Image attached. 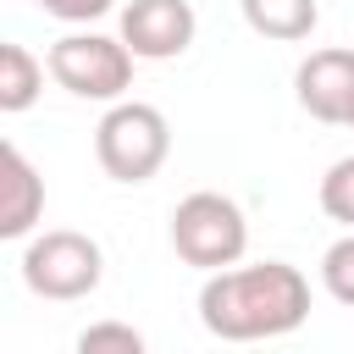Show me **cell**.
Here are the masks:
<instances>
[{
    "label": "cell",
    "instance_id": "cell-1",
    "mask_svg": "<svg viewBox=\"0 0 354 354\" xmlns=\"http://www.w3.org/2000/svg\"><path fill=\"white\" fill-rule=\"evenodd\" d=\"M310 315V282L288 260L260 266H221L199 288V321L221 343H260L304 326Z\"/></svg>",
    "mask_w": 354,
    "mask_h": 354
},
{
    "label": "cell",
    "instance_id": "cell-2",
    "mask_svg": "<svg viewBox=\"0 0 354 354\" xmlns=\"http://www.w3.org/2000/svg\"><path fill=\"white\" fill-rule=\"evenodd\" d=\"M171 155V127L155 105L144 100H111V111L94 127V160L116 183H149Z\"/></svg>",
    "mask_w": 354,
    "mask_h": 354
},
{
    "label": "cell",
    "instance_id": "cell-3",
    "mask_svg": "<svg viewBox=\"0 0 354 354\" xmlns=\"http://www.w3.org/2000/svg\"><path fill=\"white\" fill-rule=\"evenodd\" d=\"M171 249L194 271L238 266L243 249H249V221H243L238 199H227L216 188H199V194L177 199V210H171Z\"/></svg>",
    "mask_w": 354,
    "mask_h": 354
},
{
    "label": "cell",
    "instance_id": "cell-4",
    "mask_svg": "<svg viewBox=\"0 0 354 354\" xmlns=\"http://www.w3.org/2000/svg\"><path fill=\"white\" fill-rule=\"evenodd\" d=\"M100 277H105V254H100V243L88 232L50 227L22 249V282L39 299H55V304L88 299L100 288Z\"/></svg>",
    "mask_w": 354,
    "mask_h": 354
},
{
    "label": "cell",
    "instance_id": "cell-5",
    "mask_svg": "<svg viewBox=\"0 0 354 354\" xmlns=\"http://www.w3.org/2000/svg\"><path fill=\"white\" fill-rule=\"evenodd\" d=\"M133 50H127V39L116 33H66V39H55L50 44V55H44V66H50V77L66 88V94H77V100H122L127 88H133Z\"/></svg>",
    "mask_w": 354,
    "mask_h": 354
},
{
    "label": "cell",
    "instance_id": "cell-6",
    "mask_svg": "<svg viewBox=\"0 0 354 354\" xmlns=\"http://www.w3.org/2000/svg\"><path fill=\"white\" fill-rule=\"evenodd\" d=\"M199 17L188 0H127L122 6V39L138 61H171L194 44Z\"/></svg>",
    "mask_w": 354,
    "mask_h": 354
},
{
    "label": "cell",
    "instance_id": "cell-7",
    "mask_svg": "<svg viewBox=\"0 0 354 354\" xmlns=\"http://www.w3.org/2000/svg\"><path fill=\"white\" fill-rule=\"evenodd\" d=\"M293 94L315 122H348V111H354V50H310L293 72Z\"/></svg>",
    "mask_w": 354,
    "mask_h": 354
},
{
    "label": "cell",
    "instance_id": "cell-8",
    "mask_svg": "<svg viewBox=\"0 0 354 354\" xmlns=\"http://www.w3.org/2000/svg\"><path fill=\"white\" fill-rule=\"evenodd\" d=\"M39 216H44V177L17 144H6L0 149V238H28Z\"/></svg>",
    "mask_w": 354,
    "mask_h": 354
},
{
    "label": "cell",
    "instance_id": "cell-9",
    "mask_svg": "<svg viewBox=\"0 0 354 354\" xmlns=\"http://www.w3.org/2000/svg\"><path fill=\"white\" fill-rule=\"evenodd\" d=\"M243 6V22L260 33V39H310L315 22H321V6L315 0H238Z\"/></svg>",
    "mask_w": 354,
    "mask_h": 354
},
{
    "label": "cell",
    "instance_id": "cell-10",
    "mask_svg": "<svg viewBox=\"0 0 354 354\" xmlns=\"http://www.w3.org/2000/svg\"><path fill=\"white\" fill-rule=\"evenodd\" d=\"M44 61L28 50V44H0V111L6 116H17V111H28L33 100H39V88H44Z\"/></svg>",
    "mask_w": 354,
    "mask_h": 354
},
{
    "label": "cell",
    "instance_id": "cell-11",
    "mask_svg": "<svg viewBox=\"0 0 354 354\" xmlns=\"http://www.w3.org/2000/svg\"><path fill=\"white\" fill-rule=\"evenodd\" d=\"M321 288L337 299V304H348L354 310V227L321 254Z\"/></svg>",
    "mask_w": 354,
    "mask_h": 354
},
{
    "label": "cell",
    "instance_id": "cell-12",
    "mask_svg": "<svg viewBox=\"0 0 354 354\" xmlns=\"http://www.w3.org/2000/svg\"><path fill=\"white\" fill-rule=\"evenodd\" d=\"M321 210L332 221L354 227V155H343V160L326 166V177H321Z\"/></svg>",
    "mask_w": 354,
    "mask_h": 354
},
{
    "label": "cell",
    "instance_id": "cell-13",
    "mask_svg": "<svg viewBox=\"0 0 354 354\" xmlns=\"http://www.w3.org/2000/svg\"><path fill=\"white\" fill-rule=\"evenodd\" d=\"M77 348H83V354H105V348H116V354H144V332H133V326H122V321H100V326H83V332H77Z\"/></svg>",
    "mask_w": 354,
    "mask_h": 354
},
{
    "label": "cell",
    "instance_id": "cell-14",
    "mask_svg": "<svg viewBox=\"0 0 354 354\" xmlns=\"http://www.w3.org/2000/svg\"><path fill=\"white\" fill-rule=\"evenodd\" d=\"M44 17H55V22H94V17H105L116 0H33Z\"/></svg>",
    "mask_w": 354,
    "mask_h": 354
},
{
    "label": "cell",
    "instance_id": "cell-15",
    "mask_svg": "<svg viewBox=\"0 0 354 354\" xmlns=\"http://www.w3.org/2000/svg\"><path fill=\"white\" fill-rule=\"evenodd\" d=\"M348 127H354V111H348Z\"/></svg>",
    "mask_w": 354,
    "mask_h": 354
}]
</instances>
